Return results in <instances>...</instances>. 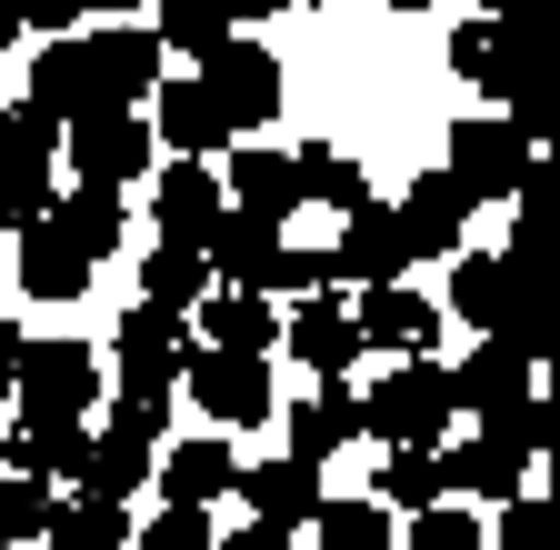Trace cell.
<instances>
[{"mask_svg":"<svg viewBox=\"0 0 560 550\" xmlns=\"http://www.w3.org/2000/svg\"><path fill=\"white\" fill-rule=\"evenodd\" d=\"M451 421H460L451 361H390V371L361 390V441H381V450H441Z\"/></svg>","mask_w":560,"mask_h":550,"instance_id":"6da1fadb","label":"cell"},{"mask_svg":"<svg viewBox=\"0 0 560 550\" xmlns=\"http://www.w3.org/2000/svg\"><path fill=\"white\" fill-rule=\"evenodd\" d=\"M180 390L200 400V431H260L270 410H280V390H270V361H250V351H180Z\"/></svg>","mask_w":560,"mask_h":550,"instance_id":"7a4b0ae2","label":"cell"},{"mask_svg":"<svg viewBox=\"0 0 560 550\" xmlns=\"http://www.w3.org/2000/svg\"><path fill=\"white\" fill-rule=\"evenodd\" d=\"M441 171H451L470 200H511V190L540 171V141H521V130H511L501 110H470V120H451V141H441Z\"/></svg>","mask_w":560,"mask_h":550,"instance_id":"3957f363","label":"cell"},{"mask_svg":"<svg viewBox=\"0 0 560 550\" xmlns=\"http://www.w3.org/2000/svg\"><path fill=\"white\" fill-rule=\"evenodd\" d=\"M101 351L91 340H21V361H11V381H21V421H81V410L101 400Z\"/></svg>","mask_w":560,"mask_h":550,"instance_id":"277c9868","label":"cell"},{"mask_svg":"<svg viewBox=\"0 0 560 550\" xmlns=\"http://www.w3.org/2000/svg\"><path fill=\"white\" fill-rule=\"evenodd\" d=\"M161 40L140 31V21H110V31H81V81H91V110H130V101H151L171 71H161ZM81 110V120H91Z\"/></svg>","mask_w":560,"mask_h":550,"instance_id":"5b68a950","label":"cell"},{"mask_svg":"<svg viewBox=\"0 0 560 550\" xmlns=\"http://www.w3.org/2000/svg\"><path fill=\"white\" fill-rule=\"evenodd\" d=\"M190 81L210 91V110L231 120V141H241V130H270V120H280V60H270V50L250 40V31H231V40L210 50Z\"/></svg>","mask_w":560,"mask_h":550,"instance_id":"8992f818","label":"cell"},{"mask_svg":"<svg viewBox=\"0 0 560 550\" xmlns=\"http://www.w3.org/2000/svg\"><path fill=\"white\" fill-rule=\"evenodd\" d=\"M60 141H70V171L101 180V190H130V180L161 171V141H151V120H140V110H91V120H70Z\"/></svg>","mask_w":560,"mask_h":550,"instance_id":"52a82bcc","label":"cell"},{"mask_svg":"<svg viewBox=\"0 0 560 550\" xmlns=\"http://www.w3.org/2000/svg\"><path fill=\"white\" fill-rule=\"evenodd\" d=\"M280 250H291V231L280 221H260V211H221L210 221V241H200V260H210V291H280Z\"/></svg>","mask_w":560,"mask_h":550,"instance_id":"ba28073f","label":"cell"},{"mask_svg":"<svg viewBox=\"0 0 560 550\" xmlns=\"http://www.w3.org/2000/svg\"><path fill=\"white\" fill-rule=\"evenodd\" d=\"M470 211H480V200L451 180V171H420L410 190H400V250H410V270L420 260H460V241H470Z\"/></svg>","mask_w":560,"mask_h":550,"instance_id":"9c48e42d","label":"cell"},{"mask_svg":"<svg viewBox=\"0 0 560 550\" xmlns=\"http://www.w3.org/2000/svg\"><path fill=\"white\" fill-rule=\"evenodd\" d=\"M231 480H241L231 431H190V441L151 450V491H161V511H210V501H231Z\"/></svg>","mask_w":560,"mask_h":550,"instance_id":"30bf717a","label":"cell"},{"mask_svg":"<svg viewBox=\"0 0 560 550\" xmlns=\"http://www.w3.org/2000/svg\"><path fill=\"white\" fill-rule=\"evenodd\" d=\"M280 351H291L311 381H350L361 371V320H350L340 291H311L301 311H280Z\"/></svg>","mask_w":560,"mask_h":550,"instance_id":"8fae6325","label":"cell"},{"mask_svg":"<svg viewBox=\"0 0 560 550\" xmlns=\"http://www.w3.org/2000/svg\"><path fill=\"white\" fill-rule=\"evenodd\" d=\"M350 320H361V351H390V361H431L441 351V301L410 291V281H381L350 301Z\"/></svg>","mask_w":560,"mask_h":550,"instance_id":"7c38bea8","label":"cell"},{"mask_svg":"<svg viewBox=\"0 0 560 550\" xmlns=\"http://www.w3.org/2000/svg\"><path fill=\"white\" fill-rule=\"evenodd\" d=\"M180 351H190V320L180 311H120V340H110V361H120V390H180Z\"/></svg>","mask_w":560,"mask_h":550,"instance_id":"4fadbf2b","label":"cell"},{"mask_svg":"<svg viewBox=\"0 0 560 550\" xmlns=\"http://www.w3.org/2000/svg\"><path fill=\"white\" fill-rule=\"evenodd\" d=\"M530 381H540V361L521 351V340H501V330H480V351L451 361V400L480 410V421H501L511 400H530Z\"/></svg>","mask_w":560,"mask_h":550,"instance_id":"5bb4252c","label":"cell"},{"mask_svg":"<svg viewBox=\"0 0 560 550\" xmlns=\"http://www.w3.org/2000/svg\"><path fill=\"white\" fill-rule=\"evenodd\" d=\"M151 141H161V161H210V151H231V120L210 110V91L190 71H171L151 91Z\"/></svg>","mask_w":560,"mask_h":550,"instance_id":"9a60e30c","label":"cell"},{"mask_svg":"<svg viewBox=\"0 0 560 550\" xmlns=\"http://www.w3.org/2000/svg\"><path fill=\"white\" fill-rule=\"evenodd\" d=\"M280 441H291V460L330 470V450H350V441H361V390H350V381H320V390H301L291 410H280Z\"/></svg>","mask_w":560,"mask_h":550,"instance_id":"2e32d148","label":"cell"},{"mask_svg":"<svg viewBox=\"0 0 560 550\" xmlns=\"http://www.w3.org/2000/svg\"><path fill=\"white\" fill-rule=\"evenodd\" d=\"M221 211H231V200H221V171H210V161H161L151 171V231L161 241H210Z\"/></svg>","mask_w":560,"mask_h":550,"instance_id":"e0dca14e","label":"cell"},{"mask_svg":"<svg viewBox=\"0 0 560 550\" xmlns=\"http://www.w3.org/2000/svg\"><path fill=\"white\" fill-rule=\"evenodd\" d=\"M330 281H361V291H381V281H410L400 221L381 211V200H361V211L340 221V241H330Z\"/></svg>","mask_w":560,"mask_h":550,"instance_id":"ac0fdd59","label":"cell"},{"mask_svg":"<svg viewBox=\"0 0 560 550\" xmlns=\"http://www.w3.org/2000/svg\"><path fill=\"white\" fill-rule=\"evenodd\" d=\"M231 501L250 511V520H270V530H301L311 511H320V470L311 460H241V480H231Z\"/></svg>","mask_w":560,"mask_h":550,"instance_id":"d6986e66","label":"cell"},{"mask_svg":"<svg viewBox=\"0 0 560 550\" xmlns=\"http://www.w3.org/2000/svg\"><path fill=\"white\" fill-rule=\"evenodd\" d=\"M50 231L81 250L91 270H101V260H120V241H130V190H101V180L60 190V200H50Z\"/></svg>","mask_w":560,"mask_h":550,"instance_id":"ffe728a7","label":"cell"},{"mask_svg":"<svg viewBox=\"0 0 560 550\" xmlns=\"http://www.w3.org/2000/svg\"><path fill=\"white\" fill-rule=\"evenodd\" d=\"M221 200H231V211H260V221H291V211H301V161L270 151V141H250V151H231Z\"/></svg>","mask_w":560,"mask_h":550,"instance_id":"44dd1931","label":"cell"},{"mask_svg":"<svg viewBox=\"0 0 560 550\" xmlns=\"http://www.w3.org/2000/svg\"><path fill=\"white\" fill-rule=\"evenodd\" d=\"M190 311H200V320H190L200 351H250V361H270V340H280V311H270L260 291H200Z\"/></svg>","mask_w":560,"mask_h":550,"instance_id":"7402d4cb","label":"cell"},{"mask_svg":"<svg viewBox=\"0 0 560 550\" xmlns=\"http://www.w3.org/2000/svg\"><path fill=\"white\" fill-rule=\"evenodd\" d=\"M0 460H11V480H81L91 431L81 421H11L0 431Z\"/></svg>","mask_w":560,"mask_h":550,"instance_id":"603a6c76","label":"cell"},{"mask_svg":"<svg viewBox=\"0 0 560 550\" xmlns=\"http://www.w3.org/2000/svg\"><path fill=\"white\" fill-rule=\"evenodd\" d=\"M441 470H451V491H470V501H521V491H530V450L501 441V431H480V441L441 450Z\"/></svg>","mask_w":560,"mask_h":550,"instance_id":"cb8c5ba5","label":"cell"},{"mask_svg":"<svg viewBox=\"0 0 560 550\" xmlns=\"http://www.w3.org/2000/svg\"><path fill=\"white\" fill-rule=\"evenodd\" d=\"M40 540H50V550H130V501H91V491H70V501H50Z\"/></svg>","mask_w":560,"mask_h":550,"instance_id":"d4e9b609","label":"cell"},{"mask_svg":"<svg viewBox=\"0 0 560 550\" xmlns=\"http://www.w3.org/2000/svg\"><path fill=\"white\" fill-rule=\"evenodd\" d=\"M200 291H210L200 241H151V250H140V301H151V311H180V320H190Z\"/></svg>","mask_w":560,"mask_h":550,"instance_id":"484cf974","label":"cell"},{"mask_svg":"<svg viewBox=\"0 0 560 550\" xmlns=\"http://www.w3.org/2000/svg\"><path fill=\"white\" fill-rule=\"evenodd\" d=\"M441 311L470 320V330H511V281H501V260H490V250H460V260H451Z\"/></svg>","mask_w":560,"mask_h":550,"instance_id":"4316f807","label":"cell"},{"mask_svg":"<svg viewBox=\"0 0 560 550\" xmlns=\"http://www.w3.org/2000/svg\"><path fill=\"white\" fill-rule=\"evenodd\" d=\"M301 530H311L320 550H390V540H400V520H390V511H381L371 491H361V501H340V491H320V511H311Z\"/></svg>","mask_w":560,"mask_h":550,"instance_id":"83f0119b","label":"cell"},{"mask_svg":"<svg viewBox=\"0 0 560 550\" xmlns=\"http://www.w3.org/2000/svg\"><path fill=\"white\" fill-rule=\"evenodd\" d=\"M21 291H31V301H81V291H91V260L40 221V231H21Z\"/></svg>","mask_w":560,"mask_h":550,"instance_id":"f1b7e54d","label":"cell"},{"mask_svg":"<svg viewBox=\"0 0 560 550\" xmlns=\"http://www.w3.org/2000/svg\"><path fill=\"white\" fill-rule=\"evenodd\" d=\"M81 491L91 501H130V491H151V441H130V431H91V460H81Z\"/></svg>","mask_w":560,"mask_h":550,"instance_id":"f546056e","label":"cell"},{"mask_svg":"<svg viewBox=\"0 0 560 550\" xmlns=\"http://www.w3.org/2000/svg\"><path fill=\"white\" fill-rule=\"evenodd\" d=\"M301 161V211H311V200H320V211H361V200H371V171L361 161H350V151H330V141H311V151H291Z\"/></svg>","mask_w":560,"mask_h":550,"instance_id":"4dcf8cb0","label":"cell"},{"mask_svg":"<svg viewBox=\"0 0 560 550\" xmlns=\"http://www.w3.org/2000/svg\"><path fill=\"white\" fill-rule=\"evenodd\" d=\"M371 501H381V511H431V501H451L441 450H390V460L371 470Z\"/></svg>","mask_w":560,"mask_h":550,"instance_id":"1f68e13d","label":"cell"},{"mask_svg":"<svg viewBox=\"0 0 560 550\" xmlns=\"http://www.w3.org/2000/svg\"><path fill=\"white\" fill-rule=\"evenodd\" d=\"M50 161H0V231H40L50 221Z\"/></svg>","mask_w":560,"mask_h":550,"instance_id":"d6a6232c","label":"cell"},{"mask_svg":"<svg viewBox=\"0 0 560 550\" xmlns=\"http://www.w3.org/2000/svg\"><path fill=\"white\" fill-rule=\"evenodd\" d=\"M161 50H190V60H210L231 40V21H221V0H161V31H151Z\"/></svg>","mask_w":560,"mask_h":550,"instance_id":"836d02e7","label":"cell"},{"mask_svg":"<svg viewBox=\"0 0 560 550\" xmlns=\"http://www.w3.org/2000/svg\"><path fill=\"white\" fill-rule=\"evenodd\" d=\"M480 550H560V511L540 491H521V501H501V530H480Z\"/></svg>","mask_w":560,"mask_h":550,"instance_id":"e575fe53","label":"cell"},{"mask_svg":"<svg viewBox=\"0 0 560 550\" xmlns=\"http://www.w3.org/2000/svg\"><path fill=\"white\" fill-rule=\"evenodd\" d=\"M390 550H480V520H470L460 501H431V511H410V530H400Z\"/></svg>","mask_w":560,"mask_h":550,"instance_id":"d590c367","label":"cell"},{"mask_svg":"<svg viewBox=\"0 0 560 550\" xmlns=\"http://www.w3.org/2000/svg\"><path fill=\"white\" fill-rule=\"evenodd\" d=\"M50 151H60V120L40 101H11V110H0V161H50Z\"/></svg>","mask_w":560,"mask_h":550,"instance_id":"8d00e7d4","label":"cell"},{"mask_svg":"<svg viewBox=\"0 0 560 550\" xmlns=\"http://www.w3.org/2000/svg\"><path fill=\"white\" fill-rule=\"evenodd\" d=\"M40 520H50V480H11V470H0V550L40 540Z\"/></svg>","mask_w":560,"mask_h":550,"instance_id":"74e56055","label":"cell"},{"mask_svg":"<svg viewBox=\"0 0 560 550\" xmlns=\"http://www.w3.org/2000/svg\"><path fill=\"white\" fill-rule=\"evenodd\" d=\"M221 530H210V511H151L130 520V550H210Z\"/></svg>","mask_w":560,"mask_h":550,"instance_id":"f35d334b","label":"cell"},{"mask_svg":"<svg viewBox=\"0 0 560 550\" xmlns=\"http://www.w3.org/2000/svg\"><path fill=\"white\" fill-rule=\"evenodd\" d=\"M171 410H180V390H120L110 400V431H130V441H171Z\"/></svg>","mask_w":560,"mask_h":550,"instance_id":"ab89813d","label":"cell"},{"mask_svg":"<svg viewBox=\"0 0 560 550\" xmlns=\"http://www.w3.org/2000/svg\"><path fill=\"white\" fill-rule=\"evenodd\" d=\"M280 291H301V301L311 291H340L330 281V241H291V250H280Z\"/></svg>","mask_w":560,"mask_h":550,"instance_id":"60d3db41","label":"cell"},{"mask_svg":"<svg viewBox=\"0 0 560 550\" xmlns=\"http://www.w3.org/2000/svg\"><path fill=\"white\" fill-rule=\"evenodd\" d=\"M11 11H21V31H40V40H70V31L91 21L81 0H11Z\"/></svg>","mask_w":560,"mask_h":550,"instance_id":"b9f144b4","label":"cell"},{"mask_svg":"<svg viewBox=\"0 0 560 550\" xmlns=\"http://www.w3.org/2000/svg\"><path fill=\"white\" fill-rule=\"evenodd\" d=\"M451 81H490V21H470V31H451Z\"/></svg>","mask_w":560,"mask_h":550,"instance_id":"7bdbcfd3","label":"cell"},{"mask_svg":"<svg viewBox=\"0 0 560 550\" xmlns=\"http://www.w3.org/2000/svg\"><path fill=\"white\" fill-rule=\"evenodd\" d=\"M301 530H270V520H241V530H221V540H210V550H291Z\"/></svg>","mask_w":560,"mask_h":550,"instance_id":"ee69618b","label":"cell"},{"mask_svg":"<svg viewBox=\"0 0 560 550\" xmlns=\"http://www.w3.org/2000/svg\"><path fill=\"white\" fill-rule=\"evenodd\" d=\"M270 11H291V0H221V21H231V31H250V21H270Z\"/></svg>","mask_w":560,"mask_h":550,"instance_id":"f6af8a7d","label":"cell"},{"mask_svg":"<svg viewBox=\"0 0 560 550\" xmlns=\"http://www.w3.org/2000/svg\"><path fill=\"white\" fill-rule=\"evenodd\" d=\"M81 11H101V21H140L151 0H81Z\"/></svg>","mask_w":560,"mask_h":550,"instance_id":"bcb514c9","label":"cell"},{"mask_svg":"<svg viewBox=\"0 0 560 550\" xmlns=\"http://www.w3.org/2000/svg\"><path fill=\"white\" fill-rule=\"evenodd\" d=\"M11 40H21V11H11V0H0V60H11Z\"/></svg>","mask_w":560,"mask_h":550,"instance_id":"7dc6e473","label":"cell"},{"mask_svg":"<svg viewBox=\"0 0 560 550\" xmlns=\"http://www.w3.org/2000/svg\"><path fill=\"white\" fill-rule=\"evenodd\" d=\"M381 11H441V0H381Z\"/></svg>","mask_w":560,"mask_h":550,"instance_id":"c3c4849f","label":"cell"},{"mask_svg":"<svg viewBox=\"0 0 560 550\" xmlns=\"http://www.w3.org/2000/svg\"><path fill=\"white\" fill-rule=\"evenodd\" d=\"M480 11H490V21H501V11H521V0H480Z\"/></svg>","mask_w":560,"mask_h":550,"instance_id":"681fc988","label":"cell"}]
</instances>
